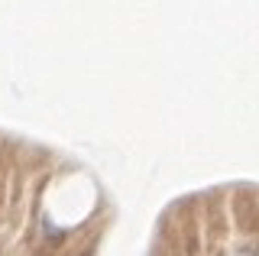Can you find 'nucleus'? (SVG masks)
<instances>
[{"label": "nucleus", "mask_w": 259, "mask_h": 256, "mask_svg": "<svg viewBox=\"0 0 259 256\" xmlns=\"http://www.w3.org/2000/svg\"><path fill=\"white\" fill-rule=\"evenodd\" d=\"M237 256H256V253H253V250H240Z\"/></svg>", "instance_id": "1"}]
</instances>
